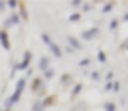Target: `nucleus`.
Wrapping results in <instances>:
<instances>
[{"instance_id": "obj_1", "label": "nucleus", "mask_w": 128, "mask_h": 111, "mask_svg": "<svg viewBox=\"0 0 128 111\" xmlns=\"http://www.w3.org/2000/svg\"><path fill=\"white\" fill-rule=\"evenodd\" d=\"M24 86H26V79H19L17 80V87H16V91H14V94L9 98V101L5 102V106H12V104H16V102L20 99V94H22V91H24Z\"/></svg>"}, {"instance_id": "obj_2", "label": "nucleus", "mask_w": 128, "mask_h": 111, "mask_svg": "<svg viewBox=\"0 0 128 111\" xmlns=\"http://www.w3.org/2000/svg\"><path fill=\"white\" fill-rule=\"evenodd\" d=\"M41 40L44 41V44L48 46V48H50V51H51V53H53V55H55L56 58H62V50H60V46H58V44H56L55 41H53L51 38H50V34L43 32V34H41Z\"/></svg>"}, {"instance_id": "obj_3", "label": "nucleus", "mask_w": 128, "mask_h": 111, "mask_svg": "<svg viewBox=\"0 0 128 111\" xmlns=\"http://www.w3.org/2000/svg\"><path fill=\"white\" fill-rule=\"evenodd\" d=\"M0 43H2V46H4V50H10V41H9V34H7V31H0Z\"/></svg>"}, {"instance_id": "obj_4", "label": "nucleus", "mask_w": 128, "mask_h": 111, "mask_svg": "<svg viewBox=\"0 0 128 111\" xmlns=\"http://www.w3.org/2000/svg\"><path fill=\"white\" fill-rule=\"evenodd\" d=\"M98 34H99V29H98V28H90L89 31H84V32H82V38H84L86 41H87V40H94Z\"/></svg>"}, {"instance_id": "obj_5", "label": "nucleus", "mask_w": 128, "mask_h": 111, "mask_svg": "<svg viewBox=\"0 0 128 111\" xmlns=\"http://www.w3.org/2000/svg\"><path fill=\"white\" fill-rule=\"evenodd\" d=\"M29 62H31V51H26V53H24V60H22V63H19V65L16 67V70H26L28 65H29Z\"/></svg>"}, {"instance_id": "obj_6", "label": "nucleus", "mask_w": 128, "mask_h": 111, "mask_svg": "<svg viewBox=\"0 0 128 111\" xmlns=\"http://www.w3.org/2000/svg\"><path fill=\"white\" fill-rule=\"evenodd\" d=\"M68 44H70V48H74V50H80V48H82V44H80L74 36H68Z\"/></svg>"}, {"instance_id": "obj_7", "label": "nucleus", "mask_w": 128, "mask_h": 111, "mask_svg": "<svg viewBox=\"0 0 128 111\" xmlns=\"http://www.w3.org/2000/svg\"><path fill=\"white\" fill-rule=\"evenodd\" d=\"M40 68L43 72L46 70V68H50V58H48V56H43V58L40 60Z\"/></svg>"}, {"instance_id": "obj_8", "label": "nucleus", "mask_w": 128, "mask_h": 111, "mask_svg": "<svg viewBox=\"0 0 128 111\" xmlns=\"http://www.w3.org/2000/svg\"><path fill=\"white\" fill-rule=\"evenodd\" d=\"M43 110H44L43 101H34V102H32V108H31V111H43Z\"/></svg>"}, {"instance_id": "obj_9", "label": "nucleus", "mask_w": 128, "mask_h": 111, "mask_svg": "<svg viewBox=\"0 0 128 111\" xmlns=\"http://www.w3.org/2000/svg\"><path fill=\"white\" fill-rule=\"evenodd\" d=\"M12 24H19V16H10V19L5 20V26H12Z\"/></svg>"}, {"instance_id": "obj_10", "label": "nucleus", "mask_w": 128, "mask_h": 111, "mask_svg": "<svg viewBox=\"0 0 128 111\" xmlns=\"http://www.w3.org/2000/svg\"><path fill=\"white\" fill-rule=\"evenodd\" d=\"M41 86H43V80H41V79H36L34 84H32V91H40Z\"/></svg>"}, {"instance_id": "obj_11", "label": "nucleus", "mask_w": 128, "mask_h": 111, "mask_svg": "<svg viewBox=\"0 0 128 111\" xmlns=\"http://www.w3.org/2000/svg\"><path fill=\"white\" fill-rule=\"evenodd\" d=\"M104 111H116V106L113 102H106L104 104Z\"/></svg>"}, {"instance_id": "obj_12", "label": "nucleus", "mask_w": 128, "mask_h": 111, "mask_svg": "<svg viewBox=\"0 0 128 111\" xmlns=\"http://www.w3.org/2000/svg\"><path fill=\"white\" fill-rule=\"evenodd\" d=\"M80 91H82V84H75V87H74V91H72V96H77Z\"/></svg>"}, {"instance_id": "obj_13", "label": "nucleus", "mask_w": 128, "mask_h": 111, "mask_svg": "<svg viewBox=\"0 0 128 111\" xmlns=\"http://www.w3.org/2000/svg\"><path fill=\"white\" fill-rule=\"evenodd\" d=\"M53 75H55V70H53V68H46V70H44V77H46V79H51Z\"/></svg>"}, {"instance_id": "obj_14", "label": "nucleus", "mask_w": 128, "mask_h": 111, "mask_svg": "<svg viewBox=\"0 0 128 111\" xmlns=\"http://www.w3.org/2000/svg\"><path fill=\"white\" fill-rule=\"evenodd\" d=\"M98 60L101 62V63L106 62V53H104V51H99V53H98Z\"/></svg>"}, {"instance_id": "obj_15", "label": "nucleus", "mask_w": 128, "mask_h": 111, "mask_svg": "<svg viewBox=\"0 0 128 111\" xmlns=\"http://www.w3.org/2000/svg\"><path fill=\"white\" fill-rule=\"evenodd\" d=\"M68 19H70V22H77V20L80 19V14H72Z\"/></svg>"}, {"instance_id": "obj_16", "label": "nucleus", "mask_w": 128, "mask_h": 111, "mask_svg": "<svg viewBox=\"0 0 128 111\" xmlns=\"http://www.w3.org/2000/svg\"><path fill=\"white\" fill-rule=\"evenodd\" d=\"M116 28H118V20H116V19H113L111 22H109V29L113 31V29H116Z\"/></svg>"}, {"instance_id": "obj_17", "label": "nucleus", "mask_w": 128, "mask_h": 111, "mask_svg": "<svg viewBox=\"0 0 128 111\" xmlns=\"http://www.w3.org/2000/svg\"><path fill=\"white\" fill-rule=\"evenodd\" d=\"M7 5H9L10 9H16V7H17V2H16V0H9V2H7Z\"/></svg>"}, {"instance_id": "obj_18", "label": "nucleus", "mask_w": 128, "mask_h": 111, "mask_svg": "<svg viewBox=\"0 0 128 111\" xmlns=\"http://www.w3.org/2000/svg\"><path fill=\"white\" fill-rule=\"evenodd\" d=\"M111 9H113V4H106V5L102 7V12H109Z\"/></svg>"}, {"instance_id": "obj_19", "label": "nucleus", "mask_w": 128, "mask_h": 111, "mask_svg": "<svg viewBox=\"0 0 128 111\" xmlns=\"http://www.w3.org/2000/svg\"><path fill=\"white\" fill-rule=\"evenodd\" d=\"M113 91H114V92L120 91V82H113Z\"/></svg>"}, {"instance_id": "obj_20", "label": "nucleus", "mask_w": 128, "mask_h": 111, "mask_svg": "<svg viewBox=\"0 0 128 111\" xmlns=\"http://www.w3.org/2000/svg\"><path fill=\"white\" fill-rule=\"evenodd\" d=\"M70 4H72V7H79L80 4H82V2H80V0H72Z\"/></svg>"}, {"instance_id": "obj_21", "label": "nucleus", "mask_w": 128, "mask_h": 111, "mask_svg": "<svg viewBox=\"0 0 128 111\" xmlns=\"http://www.w3.org/2000/svg\"><path fill=\"white\" fill-rule=\"evenodd\" d=\"M90 77H92L94 80H98V79H99V77H101V75H99L98 72H92V74H90Z\"/></svg>"}, {"instance_id": "obj_22", "label": "nucleus", "mask_w": 128, "mask_h": 111, "mask_svg": "<svg viewBox=\"0 0 128 111\" xmlns=\"http://www.w3.org/2000/svg\"><path fill=\"white\" fill-rule=\"evenodd\" d=\"M104 89H106V91H111V89H113V82H108V84L104 86Z\"/></svg>"}, {"instance_id": "obj_23", "label": "nucleus", "mask_w": 128, "mask_h": 111, "mask_svg": "<svg viewBox=\"0 0 128 111\" xmlns=\"http://www.w3.org/2000/svg\"><path fill=\"white\" fill-rule=\"evenodd\" d=\"M89 62H90L89 58H86V60H82V62H80V67H86V65H89Z\"/></svg>"}, {"instance_id": "obj_24", "label": "nucleus", "mask_w": 128, "mask_h": 111, "mask_svg": "<svg viewBox=\"0 0 128 111\" xmlns=\"http://www.w3.org/2000/svg\"><path fill=\"white\" fill-rule=\"evenodd\" d=\"M51 102H53V98H48L46 101L43 102V106H48V104H51Z\"/></svg>"}, {"instance_id": "obj_25", "label": "nucleus", "mask_w": 128, "mask_h": 111, "mask_svg": "<svg viewBox=\"0 0 128 111\" xmlns=\"http://www.w3.org/2000/svg\"><path fill=\"white\" fill-rule=\"evenodd\" d=\"M20 12H22V17H24V19H28V14H26V9H24L22 5H20Z\"/></svg>"}, {"instance_id": "obj_26", "label": "nucleus", "mask_w": 128, "mask_h": 111, "mask_svg": "<svg viewBox=\"0 0 128 111\" xmlns=\"http://www.w3.org/2000/svg\"><path fill=\"white\" fill-rule=\"evenodd\" d=\"M123 20H125V22H128V12L125 14V16H123Z\"/></svg>"}, {"instance_id": "obj_27", "label": "nucleus", "mask_w": 128, "mask_h": 111, "mask_svg": "<svg viewBox=\"0 0 128 111\" xmlns=\"http://www.w3.org/2000/svg\"><path fill=\"white\" fill-rule=\"evenodd\" d=\"M126 50H128V44H126Z\"/></svg>"}, {"instance_id": "obj_28", "label": "nucleus", "mask_w": 128, "mask_h": 111, "mask_svg": "<svg viewBox=\"0 0 128 111\" xmlns=\"http://www.w3.org/2000/svg\"><path fill=\"white\" fill-rule=\"evenodd\" d=\"M5 111H9V110H5Z\"/></svg>"}]
</instances>
